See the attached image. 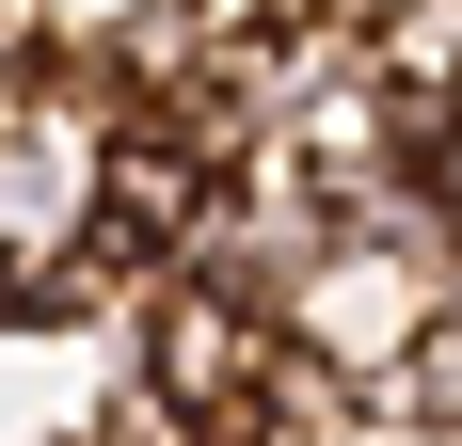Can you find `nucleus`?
I'll return each mask as SVG.
<instances>
[{
	"label": "nucleus",
	"instance_id": "f257e3e1",
	"mask_svg": "<svg viewBox=\"0 0 462 446\" xmlns=\"http://www.w3.org/2000/svg\"><path fill=\"white\" fill-rule=\"evenodd\" d=\"M383 399L415 414V431H462V335H447V319H430L415 351H399V383H383Z\"/></svg>",
	"mask_w": 462,
	"mask_h": 446
}]
</instances>
